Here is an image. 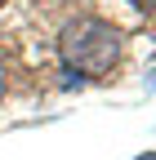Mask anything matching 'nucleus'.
<instances>
[{
	"instance_id": "5",
	"label": "nucleus",
	"mask_w": 156,
	"mask_h": 160,
	"mask_svg": "<svg viewBox=\"0 0 156 160\" xmlns=\"http://www.w3.org/2000/svg\"><path fill=\"white\" fill-rule=\"evenodd\" d=\"M134 160H156V151H147V156H134Z\"/></svg>"
},
{
	"instance_id": "2",
	"label": "nucleus",
	"mask_w": 156,
	"mask_h": 160,
	"mask_svg": "<svg viewBox=\"0 0 156 160\" xmlns=\"http://www.w3.org/2000/svg\"><path fill=\"white\" fill-rule=\"evenodd\" d=\"M5 89H9V67H5V58H0V98H5Z\"/></svg>"
},
{
	"instance_id": "1",
	"label": "nucleus",
	"mask_w": 156,
	"mask_h": 160,
	"mask_svg": "<svg viewBox=\"0 0 156 160\" xmlns=\"http://www.w3.org/2000/svg\"><path fill=\"white\" fill-rule=\"evenodd\" d=\"M58 53L63 62L81 76H107L121 62V31H116L107 18H71V22L58 31Z\"/></svg>"
},
{
	"instance_id": "6",
	"label": "nucleus",
	"mask_w": 156,
	"mask_h": 160,
	"mask_svg": "<svg viewBox=\"0 0 156 160\" xmlns=\"http://www.w3.org/2000/svg\"><path fill=\"white\" fill-rule=\"evenodd\" d=\"M0 5H5V0H0Z\"/></svg>"
},
{
	"instance_id": "3",
	"label": "nucleus",
	"mask_w": 156,
	"mask_h": 160,
	"mask_svg": "<svg viewBox=\"0 0 156 160\" xmlns=\"http://www.w3.org/2000/svg\"><path fill=\"white\" fill-rule=\"evenodd\" d=\"M134 9H143V13H156V0H129Z\"/></svg>"
},
{
	"instance_id": "4",
	"label": "nucleus",
	"mask_w": 156,
	"mask_h": 160,
	"mask_svg": "<svg viewBox=\"0 0 156 160\" xmlns=\"http://www.w3.org/2000/svg\"><path fill=\"white\" fill-rule=\"evenodd\" d=\"M147 89H156V71H152V76H147Z\"/></svg>"
}]
</instances>
